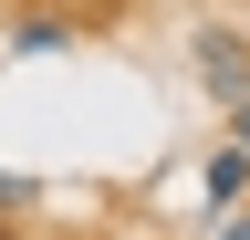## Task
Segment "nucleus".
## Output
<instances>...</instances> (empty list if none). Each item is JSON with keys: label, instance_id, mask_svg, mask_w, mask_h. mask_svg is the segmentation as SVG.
<instances>
[{"label": "nucleus", "instance_id": "f03ea898", "mask_svg": "<svg viewBox=\"0 0 250 240\" xmlns=\"http://www.w3.org/2000/svg\"><path fill=\"white\" fill-rule=\"evenodd\" d=\"M11 52H21V63H31V52H73V21H62V11H21L11 21Z\"/></svg>", "mask_w": 250, "mask_h": 240}, {"label": "nucleus", "instance_id": "423d86ee", "mask_svg": "<svg viewBox=\"0 0 250 240\" xmlns=\"http://www.w3.org/2000/svg\"><path fill=\"white\" fill-rule=\"evenodd\" d=\"M229 136H240V146H250V94H229Z\"/></svg>", "mask_w": 250, "mask_h": 240}, {"label": "nucleus", "instance_id": "39448f33", "mask_svg": "<svg viewBox=\"0 0 250 240\" xmlns=\"http://www.w3.org/2000/svg\"><path fill=\"white\" fill-rule=\"evenodd\" d=\"M208 240H250V209H219V230Z\"/></svg>", "mask_w": 250, "mask_h": 240}, {"label": "nucleus", "instance_id": "f257e3e1", "mask_svg": "<svg viewBox=\"0 0 250 240\" xmlns=\"http://www.w3.org/2000/svg\"><path fill=\"white\" fill-rule=\"evenodd\" d=\"M188 52H198V84H208L219 105H229V94H250V32H229V21H198V42H188Z\"/></svg>", "mask_w": 250, "mask_h": 240}, {"label": "nucleus", "instance_id": "7ed1b4c3", "mask_svg": "<svg viewBox=\"0 0 250 240\" xmlns=\"http://www.w3.org/2000/svg\"><path fill=\"white\" fill-rule=\"evenodd\" d=\"M240 198H250V146L229 136V146L208 157V209H240Z\"/></svg>", "mask_w": 250, "mask_h": 240}, {"label": "nucleus", "instance_id": "20e7f679", "mask_svg": "<svg viewBox=\"0 0 250 240\" xmlns=\"http://www.w3.org/2000/svg\"><path fill=\"white\" fill-rule=\"evenodd\" d=\"M0 209H31V177H11V167H0Z\"/></svg>", "mask_w": 250, "mask_h": 240}]
</instances>
